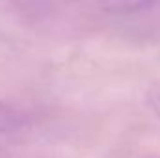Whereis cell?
<instances>
[{
	"mask_svg": "<svg viewBox=\"0 0 160 158\" xmlns=\"http://www.w3.org/2000/svg\"><path fill=\"white\" fill-rule=\"evenodd\" d=\"M158 0H101V6L110 11V13H118V15H128V13H138L143 11L147 7H151L153 4H157Z\"/></svg>",
	"mask_w": 160,
	"mask_h": 158,
	"instance_id": "cell-1",
	"label": "cell"
},
{
	"mask_svg": "<svg viewBox=\"0 0 160 158\" xmlns=\"http://www.w3.org/2000/svg\"><path fill=\"white\" fill-rule=\"evenodd\" d=\"M19 125H21V116L9 106L0 102V132H8Z\"/></svg>",
	"mask_w": 160,
	"mask_h": 158,
	"instance_id": "cell-2",
	"label": "cell"
},
{
	"mask_svg": "<svg viewBox=\"0 0 160 158\" xmlns=\"http://www.w3.org/2000/svg\"><path fill=\"white\" fill-rule=\"evenodd\" d=\"M147 104L153 110V114L160 119V80L155 82L149 87V91H147Z\"/></svg>",
	"mask_w": 160,
	"mask_h": 158,
	"instance_id": "cell-3",
	"label": "cell"
}]
</instances>
